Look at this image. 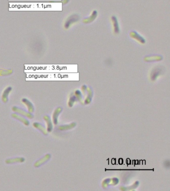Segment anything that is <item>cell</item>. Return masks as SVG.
<instances>
[{"label": "cell", "instance_id": "obj_5", "mask_svg": "<svg viewBox=\"0 0 170 191\" xmlns=\"http://www.w3.org/2000/svg\"><path fill=\"white\" fill-rule=\"evenodd\" d=\"M12 90V88L11 87H8L6 88L5 90L4 91L2 95L1 99L2 101L4 104L7 103L9 101V94H10L11 91Z\"/></svg>", "mask_w": 170, "mask_h": 191}, {"label": "cell", "instance_id": "obj_2", "mask_svg": "<svg viewBox=\"0 0 170 191\" xmlns=\"http://www.w3.org/2000/svg\"><path fill=\"white\" fill-rule=\"evenodd\" d=\"M50 158H51L50 154H48V153L46 154L44 157L41 158V159H39L37 161H36L35 163L34 164V166L36 168H39L41 166H42L45 163H46L48 161H49Z\"/></svg>", "mask_w": 170, "mask_h": 191}, {"label": "cell", "instance_id": "obj_10", "mask_svg": "<svg viewBox=\"0 0 170 191\" xmlns=\"http://www.w3.org/2000/svg\"><path fill=\"white\" fill-rule=\"evenodd\" d=\"M62 111V108H57L55 109V111H54L53 113V124H55V125L57 124L58 122V117L59 115L61 112Z\"/></svg>", "mask_w": 170, "mask_h": 191}, {"label": "cell", "instance_id": "obj_8", "mask_svg": "<svg viewBox=\"0 0 170 191\" xmlns=\"http://www.w3.org/2000/svg\"><path fill=\"white\" fill-rule=\"evenodd\" d=\"M43 119L46 122V125H47V128H46L47 131L48 133H50L53 129V123H52L50 117L48 115H46L43 117Z\"/></svg>", "mask_w": 170, "mask_h": 191}, {"label": "cell", "instance_id": "obj_9", "mask_svg": "<svg viewBox=\"0 0 170 191\" xmlns=\"http://www.w3.org/2000/svg\"><path fill=\"white\" fill-rule=\"evenodd\" d=\"M21 102L24 104L26 105V106H27V108H28V111L29 113H34V111H35V108H34V105H33L32 102H30V101L26 99V98H23L21 99Z\"/></svg>", "mask_w": 170, "mask_h": 191}, {"label": "cell", "instance_id": "obj_4", "mask_svg": "<svg viewBox=\"0 0 170 191\" xmlns=\"http://www.w3.org/2000/svg\"><path fill=\"white\" fill-rule=\"evenodd\" d=\"M11 116L12 118L20 121V122H22L23 124H25V126H28L30 125V122L23 116L20 115L17 113H12L11 115Z\"/></svg>", "mask_w": 170, "mask_h": 191}, {"label": "cell", "instance_id": "obj_6", "mask_svg": "<svg viewBox=\"0 0 170 191\" xmlns=\"http://www.w3.org/2000/svg\"><path fill=\"white\" fill-rule=\"evenodd\" d=\"M25 161V158L21 157H16L7 159L6 160L5 163L7 164H12L16 163H23Z\"/></svg>", "mask_w": 170, "mask_h": 191}, {"label": "cell", "instance_id": "obj_1", "mask_svg": "<svg viewBox=\"0 0 170 191\" xmlns=\"http://www.w3.org/2000/svg\"><path fill=\"white\" fill-rule=\"evenodd\" d=\"M12 110L16 113H18L23 117H26L28 119H32L34 118V115L32 114V113H29L28 111H26V110H23V109L18 107V106H12Z\"/></svg>", "mask_w": 170, "mask_h": 191}, {"label": "cell", "instance_id": "obj_3", "mask_svg": "<svg viewBox=\"0 0 170 191\" xmlns=\"http://www.w3.org/2000/svg\"><path fill=\"white\" fill-rule=\"evenodd\" d=\"M79 16L76 14H73V16H70L69 18L67 19V20L66 21L65 24H64V27L66 29L69 28V27L73 23L79 21Z\"/></svg>", "mask_w": 170, "mask_h": 191}, {"label": "cell", "instance_id": "obj_12", "mask_svg": "<svg viewBox=\"0 0 170 191\" xmlns=\"http://www.w3.org/2000/svg\"><path fill=\"white\" fill-rule=\"evenodd\" d=\"M162 71V69L159 68V67H157L156 69H154V70L152 71V77L154 78H156V76H158L161 73Z\"/></svg>", "mask_w": 170, "mask_h": 191}, {"label": "cell", "instance_id": "obj_7", "mask_svg": "<svg viewBox=\"0 0 170 191\" xmlns=\"http://www.w3.org/2000/svg\"><path fill=\"white\" fill-rule=\"evenodd\" d=\"M33 126L35 128L39 130L43 135H46V136L48 135V132L46 130V128L42 124H40L39 122H35L33 124Z\"/></svg>", "mask_w": 170, "mask_h": 191}, {"label": "cell", "instance_id": "obj_11", "mask_svg": "<svg viewBox=\"0 0 170 191\" xmlns=\"http://www.w3.org/2000/svg\"><path fill=\"white\" fill-rule=\"evenodd\" d=\"M112 21L113 25L114 32L115 34H119V32H120V30H119V23L118 21H117V18H116L115 16H112Z\"/></svg>", "mask_w": 170, "mask_h": 191}]
</instances>
